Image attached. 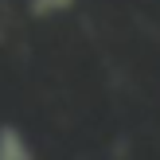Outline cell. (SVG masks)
I'll use <instances>...</instances> for the list:
<instances>
[{
  "instance_id": "cell-2",
  "label": "cell",
  "mask_w": 160,
  "mask_h": 160,
  "mask_svg": "<svg viewBox=\"0 0 160 160\" xmlns=\"http://www.w3.org/2000/svg\"><path fill=\"white\" fill-rule=\"evenodd\" d=\"M31 16L35 20H55V16H62L67 8H74V0H31Z\"/></svg>"
},
{
  "instance_id": "cell-1",
  "label": "cell",
  "mask_w": 160,
  "mask_h": 160,
  "mask_svg": "<svg viewBox=\"0 0 160 160\" xmlns=\"http://www.w3.org/2000/svg\"><path fill=\"white\" fill-rule=\"evenodd\" d=\"M28 160L31 156V148H28V141H23V133L16 129V125H0V160Z\"/></svg>"
}]
</instances>
